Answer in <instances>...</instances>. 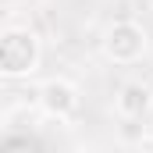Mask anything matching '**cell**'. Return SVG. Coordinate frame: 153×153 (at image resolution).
<instances>
[{
    "mask_svg": "<svg viewBox=\"0 0 153 153\" xmlns=\"http://www.w3.org/2000/svg\"><path fill=\"white\" fill-rule=\"evenodd\" d=\"M39 64V36L25 25H7L0 32V75L25 78Z\"/></svg>",
    "mask_w": 153,
    "mask_h": 153,
    "instance_id": "1",
    "label": "cell"
},
{
    "mask_svg": "<svg viewBox=\"0 0 153 153\" xmlns=\"http://www.w3.org/2000/svg\"><path fill=\"white\" fill-rule=\"evenodd\" d=\"M150 46V36L139 22H114L103 36V53L114 61V64H132L146 53Z\"/></svg>",
    "mask_w": 153,
    "mask_h": 153,
    "instance_id": "2",
    "label": "cell"
},
{
    "mask_svg": "<svg viewBox=\"0 0 153 153\" xmlns=\"http://www.w3.org/2000/svg\"><path fill=\"white\" fill-rule=\"evenodd\" d=\"M36 103L43 107V114L53 121H68L78 111V89L68 78H46L36 93Z\"/></svg>",
    "mask_w": 153,
    "mask_h": 153,
    "instance_id": "3",
    "label": "cell"
},
{
    "mask_svg": "<svg viewBox=\"0 0 153 153\" xmlns=\"http://www.w3.org/2000/svg\"><path fill=\"white\" fill-rule=\"evenodd\" d=\"M117 114L121 117H143L146 111L153 107V93L146 82H125L117 89Z\"/></svg>",
    "mask_w": 153,
    "mask_h": 153,
    "instance_id": "4",
    "label": "cell"
},
{
    "mask_svg": "<svg viewBox=\"0 0 153 153\" xmlns=\"http://www.w3.org/2000/svg\"><path fill=\"white\" fill-rule=\"evenodd\" d=\"M14 150H39V143L29 135V132H14V128H4L0 135V153H14Z\"/></svg>",
    "mask_w": 153,
    "mask_h": 153,
    "instance_id": "5",
    "label": "cell"
},
{
    "mask_svg": "<svg viewBox=\"0 0 153 153\" xmlns=\"http://www.w3.org/2000/svg\"><path fill=\"white\" fill-rule=\"evenodd\" d=\"M121 121H125V125H121V139H125V143H139V139H143V125H135L139 117H121Z\"/></svg>",
    "mask_w": 153,
    "mask_h": 153,
    "instance_id": "6",
    "label": "cell"
},
{
    "mask_svg": "<svg viewBox=\"0 0 153 153\" xmlns=\"http://www.w3.org/2000/svg\"><path fill=\"white\" fill-rule=\"evenodd\" d=\"M150 143H153V139H150Z\"/></svg>",
    "mask_w": 153,
    "mask_h": 153,
    "instance_id": "7",
    "label": "cell"
}]
</instances>
